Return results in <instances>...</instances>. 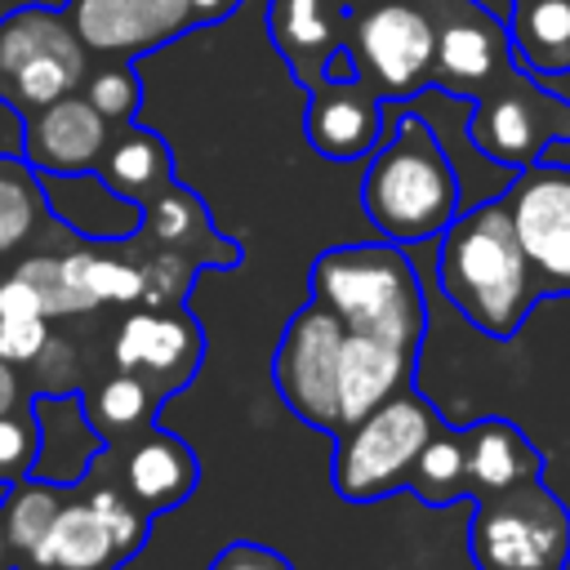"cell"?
Returning <instances> with one entry per match:
<instances>
[{
	"label": "cell",
	"mask_w": 570,
	"mask_h": 570,
	"mask_svg": "<svg viewBox=\"0 0 570 570\" xmlns=\"http://www.w3.org/2000/svg\"><path fill=\"white\" fill-rule=\"evenodd\" d=\"M49 343V316H0V361L31 365Z\"/></svg>",
	"instance_id": "836d02e7"
},
{
	"label": "cell",
	"mask_w": 570,
	"mask_h": 570,
	"mask_svg": "<svg viewBox=\"0 0 570 570\" xmlns=\"http://www.w3.org/2000/svg\"><path fill=\"white\" fill-rule=\"evenodd\" d=\"M343 0H267V40L303 89L334 76V67L343 62Z\"/></svg>",
	"instance_id": "2e32d148"
},
{
	"label": "cell",
	"mask_w": 570,
	"mask_h": 570,
	"mask_svg": "<svg viewBox=\"0 0 570 570\" xmlns=\"http://www.w3.org/2000/svg\"><path fill=\"white\" fill-rule=\"evenodd\" d=\"M517 240L543 298L570 294V165L534 160L503 191Z\"/></svg>",
	"instance_id": "30bf717a"
},
{
	"label": "cell",
	"mask_w": 570,
	"mask_h": 570,
	"mask_svg": "<svg viewBox=\"0 0 570 570\" xmlns=\"http://www.w3.org/2000/svg\"><path fill=\"white\" fill-rule=\"evenodd\" d=\"M343 325L321 307L303 303L272 352V383L276 396L294 419H303L316 432H338V356H343Z\"/></svg>",
	"instance_id": "9c48e42d"
},
{
	"label": "cell",
	"mask_w": 570,
	"mask_h": 570,
	"mask_svg": "<svg viewBox=\"0 0 570 570\" xmlns=\"http://www.w3.org/2000/svg\"><path fill=\"white\" fill-rule=\"evenodd\" d=\"M419 347L379 338V334H343L338 356V428L365 419L396 392L414 387Z\"/></svg>",
	"instance_id": "e0dca14e"
},
{
	"label": "cell",
	"mask_w": 570,
	"mask_h": 570,
	"mask_svg": "<svg viewBox=\"0 0 570 570\" xmlns=\"http://www.w3.org/2000/svg\"><path fill=\"white\" fill-rule=\"evenodd\" d=\"M18 405V374L9 361H0V414H9Z\"/></svg>",
	"instance_id": "f35d334b"
},
{
	"label": "cell",
	"mask_w": 570,
	"mask_h": 570,
	"mask_svg": "<svg viewBox=\"0 0 570 570\" xmlns=\"http://www.w3.org/2000/svg\"><path fill=\"white\" fill-rule=\"evenodd\" d=\"M236 9H240V0H191L196 27H218V22H227Z\"/></svg>",
	"instance_id": "74e56055"
},
{
	"label": "cell",
	"mask_w": 570,
	"mask_h": 570,
	"mask_svg": "<svg viewBox=\"0 0 570 570\" xmlns=\"http://www.w3.org/2000/svg\"><path fill=\"white\" fill-rule=\"evenodd\" d=\"M62 508V485H49V481H13L9 494H4V508H0V530H4V543L18 548V552H31L45 530L53 525Z\"/></svg>",
	"instance_id": "4316f807"
},
{
	"label": "cell",
	"mask_w": 570,
	"mask_h": 570,
	"mask_svg": "<svg viewBox=\"0 0 570 570\" xmlns=\"http://www.w3.org/2000/svg\"><path fill=\"white\" fill-rule=\"evenodd\" d=\"M138 232H142L156 249L187 254V258L200 263V267L227 272V267L240 263V245L227 240V236L214 227V218H209V209L200 205V196H196L191 187H183L178 178H174L169 187H160V191L142 205Z\"/></svg>",
	"instance_id": "ac0fdd59"
},
{
	"label": "cell",
	"mask_w": 570,
	"mask_h": 570,
	"mask_svg": "<svg viewBox=\"0 0 570 570\" xmlns=\"http://www.w3.org/2000/svg\"><path fill=\"white\" fill-rule=\"evenodd\" d=\"M468 138L485 160L525 169L543 160L548 147L570 142V98L543 89L530 71L512 67L472 102Z\"/></svg>",
	"instance_id": "ba28073f"
},
{
	"label": "cell",
	"mask_w": 570,
	"mask_h": 570,
	"mask_svg": "<svg viewBox=\"0 0 570 570\" xmlns=\"http://www.w3.org/2000/svg\"><path fill=\"white\" fill-rule=\"evenodd\" d=\"M36 445H40V428H36V414H0V476L9 472H31V459H36Z\"/></svg>",
	"instance_id": "d6a6232c"
},
{
	"label": "cell",
	"mask_w": 570,
	"mask_h": 570,
	"mask_svg": "<svg viewBox=\"0 0 570 570\" xmlns=\"http://www.w3.org/2000/svg\"><path fill=\"white\" fill-rule=\"evenodd\" d=\"M31 365H36V374L45 379L40 392H71V370H76V352H71V343L49 338L45 352H40Z\"/></svg>",
	"instance_id": "d590c367"
},
{
	"label": "cell",
	"mask_w": 570,
	"mask_h": 570,
	"mask_svg": "<svg viewBox=\"0 0 570 570\" xmlns=\"http://www.w3.org/2000/svg\"><path fill=\"white\" fill-rule=\"evenodd\" d=\"M361 209L392 245L441 236L459 218V174L423 116H401L392 138L374 147L361 178Z\"/></svg>",
	"instance_id": "7a4b0ae2"
},
{
	"label": "cell",
	"mask_w": 570,
	"mask_h": 570,
	"mask_svg": "<svg viewBox=\"0 0 570 570\" xmlns=\"http://www.w3.org/2000/svg\"><path fill=\"white\" fill-rule=\"evenodd\" d=\"M142 267V307H174L187 298L200 263H191L187 254H174V249H156L151 258L138 263Z\"/></svg>",
	"instance_id": "4dcf8cb0"
},
{
	"label": "cell",
	"mask_w": 570,
	"mask_h": 570,
	"mask_svg": "<svg viewBox=\"0 0 570 570\" xmlns=\"http://www.w3.org/2000/svg\"><path fill=\"white\" fill-rule=\"evenodd\" d=\"M383 98L370 80L361 76H325L321 85L307 89L303 107V134L307 147L325 160L352 165L370 160L374 147L383 142Z\"/></svg>",
	"instance_id": "5bb4252c"
},
{
	"label": "cell",
	"mask_w": 570,
	"mask_h": 570,
	"mask_svg": "<svg viewBox=\"0 0 570 570\" xmlns=\"http://www.w3.org/2000/svg\"><path fill=\"white\" fill-rule=\"evenodd\" d=\"M343 53L383 102H405L432 85L436 18L432 0H361L347 9Z\"/></svg>",
	"instance_id": "8992f818"
},
{
	"label": "cell",
	"mask_w": 570,
	"mask_h": 570,
	"mask_svg": "<svg viewBox=\"0 0 570 570\" xmlns=\"http://www.w3.org/2000/svg\"><path fill=\"white\" fill-rule=\"evenodd\" d=\"M116 125L98 116V107L85 94H67L40 111L27 116L22 125V160L45 174V178H71V174H94Z\"/></svg>",
	"instance_id": "9a60e30c"
},
{
	"label": "cell",
	"mask_w": 570,
	"mask_h": 570,
	"mask_svg": "<svg viewBox=\"0 0 570 570\" xmlns=\"http://www.w3.org/2000/svg\"><path fill=\"white\" fill-rule=\"evenodd\" d=\"M200 481V463L191 454V445L174 432L147 428L142 436L129 441L125 454V490L147 508V512H165L178 508Z\"/></svg>",
	"instance_id": "ffe728a7"
},
{
	"label": "cell",
	"mask_w": 570,
	"mask_h": 570,
	"mask_svg": "<svg viewBox=\"0 0 570 570\" xmlns=\"http://www.w3.org/2000/svg\"><path fill=\"white\" fill-rule=\"evenodd\" d=\"M4 552H9V543H4V530H0V570H4Z\"/></svg>",
	"instance_id": "ab89813d"
},
{
	"label": "cell",
	"mask_w": 570,
	"mask_h": 570,
	"mask_svg": "<svg viewBox=\"0 0 570 570\" xmlns=\"http://www.w3.org/2000/svg\"><path fill=\"white\" fill-rule=\"evenodd\" d=\"M89 508L102 517V525L111 530V539H116V548H120L125 561L142 552V543L151 534V512L125 490V481L120 485H94L89 490Z\"/></svg>",
	"instance_id": "f1b7e54d"
},
{
	"label": "cell",
	"mask_w": 570,
	"mask_h": 570,
	"mask_svg": "<svg viewBox=\"0 0 570 570\" xmlns=\"http://www.w3.org/2000/svg\"><path fill=\"white\" fill-rule=\"evenodd\" d=\"M156 392L138 379V374H111L94 401H85V414L89 423L98 428L102 441H116V436H142L151 428V414H156Z\"/></svg>",
	"instance_id": "d4e9b609"
},
{
	"label": "cell",
	"mask_w": 570,
	"mask_h": 570,
	"mask_svg": "<svg viewBox=\"0 0 570 570\" xmlns=\"http://www.w3.org/2000/svg\"><path fill=\"white\" fill-rule=\"evenodd\" d=\"M67 281L76 285V294L98 307V303H142V267L98 254V249H76L62 258Z\"/></svg>",
	"instance_id": "484cf974"
},
{
	"label": "cell",
	"mask_w": 570,
	"mask_h": 570,
	"mask_svg": "<svg viewBox=\"0 0 570 570\" xmlns=\"http://www.w3.org/2000/svg\"><path fill=\"white\" fill-rule=\"evenodd\" d=\"M307 298L321 303L347 334H379L423 347L428 303L401 245H330L307 267Z\"/></svg>",
	"instance_id": "3957f363"
},
{
	"label": "cell",
	"mask_w": 570,
	"mask_h": 570,
	"mask_svg": "<svg viewBox=\"0 0 570 570\" xmlns=\"http://www.w3.org/2000/svg\"><path fill=\"white\" fill-rule=\"evenodd\" d=\"M85 98L98 107V116H102L107 125L125 129V125H134V116H138V107H142V80H138V71H134V62L111 58L107 67H98V71L89 76Z\"/></svg>",
	"instance_id": "f546056e"
},
{
	"label": "cell",
	"mask_w": 570,
	"mask_h": 570,
	"mask_svg": "<svg viewBox=\"0 0 570 570\" xmlns=\"http://www.w3.org/2000/svg\"><path fill=\"white\" fill-rule=\"evenodd\" d=\"M405 490L428 503V508H450V503H463L468 499V450H463V428H450L441 423L428 445L419 450L414 468H410V481Z\"/></svg>",
	"instance_id": "cb8c5ba5"
},
{
	"label": "cell",
	"mask_w": 570,
	"mask_h": 570,
	"mask_svg": "<svg viewBox=\"0 0 570 570\" xmlns=\"http://www.w3.org/2000/svg\"><path fill=\"white\" fill-rule=\"evenodd\" d=\"M89 49L67 13L27 4L0 18V98L22 111H40L85 85Z\"/></svg>",
	"instance_id": "52a82bcc"
},
{
	"label": "cell",
	"mask_w": 570,
	"mask_h": 570,
	"mask_svg": "<svg viewBox=\"0 0 570 570\" xmlns=\"http://www.w3.org/2000/svg\"><path fill=\"white\" fill-rule=\"evenodd\" d=\"M468 450V503L543 476L539 445L512 419H476L463 428Z\"/></svg>",
	"instance_id": "d6986e66"
},
{
	"label": "cell",
	"mask_w": 570,
	"mask_h": 570,
	"mask_svg": "<svg viewBox=\"0 0 570 570\" xmlns=\"http://www.w3.org/2000/svg\"><path fill=\"white\" fill-rule=\"evenodd\" d=\"M512 62L530 76L570 71V0H512Z\"/></svg>",
	"instance_id": "603a6c76"
},
{
	"label": "cell",
	"mask_w": 570,
	"mask_h": 570,
	"mask_svg": "<svg viewBox=\"0 0 570 570\" xmlns=\"http://www.w3.org/2000/svg\"><path fill=\"white\" fill-rule=\"evenodd\" d=\"M31 174L36 169L27 160H13V156L0 160V254L18 249L36 227L40 183Z\"/></svg>",
	"instance_id": "83f0119b"
},
{
	"label": "cell",
	"mask_w": 570,
	"mask_h": 570,
	"mask_svg": "<svg viewBox=\"0 0 570 570\" xmlns=\"http://www.w3.org/2000/svg\"><path fill=\"white\" fill-rule=\"evenodd\" d=\"M18 272L36 285V294H40V303H45V316H71V312H85V307H89V303L76 294V285L67 281L62 258L36 254V258H27Z\"/></svg>",
	"instance_id": "1f68e13d"
},
{
	"label": "cell",
	"mask_w": 570,
	"mask_h": 570,
	"mask_svg": "<svg viewBox=\"0 0 570 570\" xmlns=\"http://www.w3.org/2000/svg\"><path fill=\"white\" fill-rule=\"evenodd\" d=\"M111 356L125 374H138L160 401L183 392L200 361H205V330L200 321L174 303V307H138L116 330Z\"/></svg>",
	"instance_id": "7c38bea8"
},
{
	"label": "cell",
	"mask_w": 570,
	"mask_h": 570,
	"mask_svg": "<svg viewBox=\"0 0 570 570\" xmlns=\"http://www.w3.org/2000/svg\"><path fill=\"white\" fill-rule=\"evenodd\" d=\"M62 13L89 53L125 62L196 31L191 0H67Z\"/></svg>",
	"instance_id": "4fadbf2b"
},
{
	"label": "cell",
	"mask_w": 570,
	"mask_h": 570,
	"mask_svg": "<svg viewBox=\"0 0 570 570\" xmlns=\"http://www.w3.org/2000/svg\"><path fill=\"white\" fill-rule=\"evenodd\" d=\"M432 18H436V58L428 89L476 102L503 71L517 67L508 22H499L481 0H432Z\"/></svg>",
	"instance_id": "8fae6325"
},
{
	"label": "cell",
	"mask_w": 570,
	"mask_h": 570,
	"mask_svg": "<svg viewBox=\"0 0 570 570\" xmlns=\"http://www.w3.org/2000/svg\"><path fill=\"white\" fill-rule=\"evenodd\" d=\"M441 423H445L441 410L428 396H419L414 387H405L392 401H383L379 410H370L365 419L338 428L334 432V468H330L338 499L374 503V499L405 490L419 450L428 445V436Z\"/></svg>",
	"instance_id": "277c9868"
},
{
	"label": "cell",
	"mask_w": 570,
	"mask_h": 570,
	"mask_svg": "<svg viewBox=\"0 0 570 570\" xmlns=\"http://www.w3.org/2000/svg\"><path fill=\"white\" fill-rule=\"evenodd\" d=\"M343 4H347V9H356V4H361V0H343Z\"/></svg>",
	"instance_id": "60d3db41"
},
{
	"label": "cell",
	"mask_w": 570,
	"mask_h": 570,
	"mask_svg": "<svg viewBox=\"0 0 570 570\" xmlns=\"http://www.w3.org/2000/svg\"><path fill=\"white\" fill-rule=\"evenodd\" d=\"M205 570H294V561L281 557V552L267 548V543L236 539V543H227L223 552H214V561H209Z\"/></svg>",
	"instance_id": "e575fe53"
},
{
	"label": "cell",
	"mask_w": 570,
	"mask_h": 570,
	"mask_svg": "<svg viewBox=\"0 0 570 570\" xmlns=\"http://www.w3.org/2000/svg\"><path fill=\"white\" fill-rule=\"evenodd\" d=\"M0 316H45L40 294L22 272H9L0 281Z\"/></svg>",
	"instance_id": "8d00e7d4"
},
{
	"label": "cell",
	"mask_w": 570,
	"mask_h": 570,
	"mask_svg": "<svg viewBox=\"0 0 570 570\" xmlns=\"http://www.w3.org/2000/svg\"><path fill=\"white\" fill-rule=\"evenodd\" d=\"M436 281L450 307L494 343L517 338L534 303H543L503 196L459 209V218L441 232Z\"/></svg>",
	"instance_id": "6da1fadb"
},
{
	"label": "cell",
	"mask_w": 570,
	"mask_h": 570,
	"mask_svg": "<svg viewBox=\"0 0 570 570\" xmlns=\"http://www.w3.org/2000/svg\"><path fill=\"white\" fill-rule=\"evenodd\" d=\"M27 557H31V570H120L125 566L111 530L89 508V499L62 503L53 525Z\"/></svg>",
	"instance_id": "7402d4cb"
},
{
	"label": "cell",
	"mask_w": 570,
	"mask_h": 570,
	"mask_svg": "<svg viewBox=\"0 0 570 570\" xmlns=\"http://www.w3.org/2000/svg\"><path fill=\"white\" fill-rule=\"evenodd\" d=\"M94 174L107 191H116L120 200L142 209L160 187L174 183V156H169V142L160 134H151L142 125H125L111 134Z\"/></svg>",
	"instance_id": "44dd1931"
},
{
	"label": "cell",
	"mask_w": 570,
	"mask_h": 570,
	"mask_svg": "<svg viewBox=\"0 0 570 570\" xmlns=\"http://www.w3.org/2000/svg\"><path fill=\"white\" fill-rule=\"evenodd\" d=\"M468 552L476 570H566L570 508L543 476L472 499Z\"/></svg>",
	"instance_id": "5b68a950"
}]
</instances>
